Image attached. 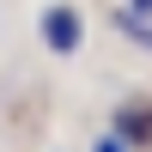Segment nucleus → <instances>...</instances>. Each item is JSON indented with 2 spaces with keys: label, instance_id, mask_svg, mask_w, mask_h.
Wrapping results in <instances>:
<instances>
[{
  "label": "nucleus",
  "instance_id": "obj_4",
  "mask_svg": "<svg viewBox=\"0 0 152 152\" xmlns=\"http://www.w3.org/2000/svg\"><path fill=\"white\" fill-rule=\"evenodd\" d=\"M128 12L134 18H152V0H128Z\"/></svg>",
  "mask_w": 152,
  "mask_h": 152
},
{
  "label": "nucleus",
  "instance_id": "obj_1",
  "mask_svg": "<svg viewBox=\"0 0 152 152\" xmlns=\"http://www.w3.org/2000/svg\"><path fill=\"white\" fill-rule=\"evenodd\" d=\"M43 43L55 49V55H73V49L85 43L79 12H73V6H49V12H43Z\"/></svg>",
  "mask_w": 152,
  "mask_h": 152
},
{
  "label": "nucleus",
  "instance_id": "obj_2",
  "mask_svg": "<svg viewBox=\"0 0 152 152\" xmlns=\"http://www.w3.org/2000/svg\"><path fill=\"white\" fill-rule=\"evenodd\" d=\"M116 134L128 146H152V104L146 97H128V104L116 110Z\"/></svg>",
  "mask_w": 152,
  "mask_h": 152
},
{
  "label": "nucleus",
  "instance_id": "obj_3",
  "mask_svg": "<svg viewBox=\"0 0 152 152\" xmlns=\"http://www.w3.org/2000/svg\"><path fill=\"white\" fill-rule=\"evenodd\" d=\"M91 152H128V140H122V134H104V140H97Z\"/></svg>",
  "mask_w": 152,
  "mask_h": 152
}]
</instances>
